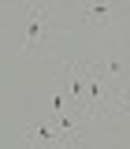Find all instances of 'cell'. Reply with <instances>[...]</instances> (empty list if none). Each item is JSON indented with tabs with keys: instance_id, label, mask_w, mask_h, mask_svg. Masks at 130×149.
Here are the masks:
<instances>
[{
	"instance_id": "8",
	"label": "cell",
	"mask_w": 130,
	"mask_h": 149,
	"mask_svg": "<svg viewBox=\"0 0 130 149\" xmlns=\"http://www.w3.org/2000/svg\"><path fill=\"white\" fill-rule=\"evenodd\" d=\"M56 4H63V0H56Z\"/></svg>"
},
{
	"instance_id": "6",
	"label": "cell",
	"mask_w": 130,
	"mask_h": 149,
	"mask_svg": "<svg viewBox=\"0 0 130 149\" xmlns=\"http://www.w3.org/2000/svg\"><path fill=\"white\" fill-rule=\"evenodd\" d=\"M56 149H86L82 130H78V134H67V138H59V146H56Z\"/></svg>"
},
{
	"instance_id": "3",
	"label": "cell",
	"mask_w": 130,
	"mask_h": 149,
	"mask_svg": "<svg viewBox=\"0 0 130 149\" xmlns=\"http://www.w3.org/2000/svg\"><path fill=\"white\" fill-rule=\"evenodd\" d=\"M22 142H26L30 149H56L59 146V130H56L52 116H48V112L34 116V119L22 127Z\"/></svg>"
},
{
	"instance_id": "4",
	"label": "cell",
	"mask_w": 130,
	"mask_h": 149,
	"mask_svg": "<svg viewBox=\"0 0 130 149\" xmlns=\"http://www.w3.org/2000/svg\"><path fill=\"white\" fill-rule=\"evenodd\" d=\"M82 22H86V26H108V22H111V0L82 4Z\"/></svg>"
},
{
	"instance_id": "5",
	"label": "cell",
	"mask_w": 130,
	"mask_h": 149,
	"mask_svg": "<svg viewBox=\"0 0 130 149\" xmlns=\"http://www.w3.org/2000/svg\"><path fill=\"white\" fill-rule=\"evenodd\" d=\"M111 116H130V82L111 86Z\"/></svg>"
},
{
	"instance_id": "7",
	"label": "cell",
	"mask_w": 130,
	"mask_h": 149,
	"mask_svg": "<svg viewBox=\"0 0 130 149\" xmlns=\"http://www.w3.org/2000/svg\"><path fill=\"white\" fill-rule=\"evenodd\" d=\"M22 4H56V0H22Z\"/></svg>"
},
{
	"instance_id": "2",
	"label": "cell",
	"mask_w": 130,
	"mask_h": 149,
	"mask_svg": "<svg viewBox=\"0 0 130 149\" xmlns=\"http://www.w3.org/2000/svg\"><path fill=\"white\" fill-rule=\"evenodd\" d=\"M86 63H89L93 74H97L100 82H108V86H123V82H130V56H123L119 49L97 56V60H86Z\"/></svg>"
},
{
	"instance_id": "1",
	"label": "cell",
	"mask_w": 130,
	"mask_h": 149,
	"mask_svg": "<svg viewBox=\"0 0 130 149\" xmlns=\"http://www.w3.org/2000/svg\"><path fill=\"white\" fill-rule=\"evenodd\" d=\"M52 8L56 4H22V41H19V52H26V56L48 52V41H52V30H56Z\"/></svg>"
}]
</instances>
